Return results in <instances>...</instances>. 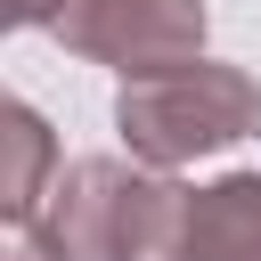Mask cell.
I'll return each instance as SVG.
<instances>
[{
	"mask_svg": "<svg viewBox=\"0 0 261 261\" xmlns=\"http://www.w3.org/2000/svg\"><path fill=\"white\" fill-rule=\"evenodd\" d=\"M188 196L171 171L122 163V155H73L41 204L65 261H179L188 245Z\"/></svg>",
	"mask_w": 261,
	"mask_h": 261,
	"instance_id": "cell-1",
	"label": "cell"
},
{
	"mask_svg": "<svg viewBox=\"0 0 261 261\" xmlns=\"http://www.w3.org/2000/svg\"><path fill=\"white\" fill-rule=\"evenodd\" d=\"M114 130H122L130 163L179 171V163L220 155L245 130H261V82L245 65H220V57H196V65L155 73V82H122L114 90Z\"/></svg>",
	"mask_w": 261,
	"mask_h": 261,
	"instance_id": "cell-2",
	"label": "cell"
},
{
	"mask_svg": "<svg viewBox=\"0 0 261 261\" xmlns=\"http://www.w3.org/2000/svg\"><path fill=\"white\" fill-rule=\"evenodd\" d=\"M204 0H73V16L57 24V41L90 65H114L122 82H155L204 57Z\"/></svg>",
	"mask_w": 261,
	"mask_h": 261,
	"instance_id": "cell-3",
	"label": "cell"
},
{
	"mask_svg": "<svg viewBox=\"0 0 261 261\" xmlns=\"http://www.w3.org/2000/svg\"><path fill=\"white\" fill-rule=\"evenodd\" d=\"M179 261H261V171H220L188 196Z\"/></svg>",
	"mask_w": 261,
	"mask_h": 261,
	"instance_id": "cell-4",
	"label": "cell"
},
{
	"mask_svg": "<svg viewBox=\"0 0 261 261\" xmlns=\"http://www.w3.org/2000/svg\"><path fill=\"white\" fill-rule=\"evenodd\" d=\"M49 188H57V139H49V122L24 98H8L0 106V212L33 220L49 204Z\"/></svg>",
	"mask_w": 261,
	"mask_h": 261,
	"instance_id": "cell-5",
	"label": "cell"
},
{
	"mask_svg": "<svg viewBox=\"0 0 261 261\" xmlns=\"http://www.w3.org/2000/svg\"><path fill=\"white\" fill-rule=\"evenodd\" d=\"M0 261H65V245H57L49 220L33 212V220H8V228H0Z\"/></svg>",
	"mask_w": 261,
	"mask_h": 261,
	"instance_id": "cell-6",
	"label": "cell"
},
{
	"mask_svg": "<svg viewBox=\"0 0 261 261\" xmlns=\"http://www.w3.org/2000/svg\"><path fill=\"white\" fill-rule=\"evenodd\" d=\"M0 8H8L16 33H57V24L73 16V0H0Z\"/></svg>",
	"mask_w": 261,
	"mask_h": 261,
	"instance_id": "cell-7",
	"label": "cell"
}]
</instances>
